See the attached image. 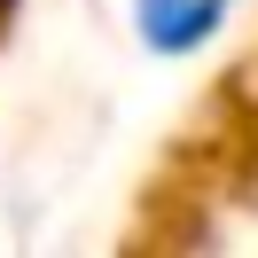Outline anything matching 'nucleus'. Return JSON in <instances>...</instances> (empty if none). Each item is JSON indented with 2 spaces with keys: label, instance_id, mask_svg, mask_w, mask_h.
I'll use <instances>...</instances> for the list:
<instances>
[{
  "label": "nucleus",
  "instance_id": "obj_1",
  "mask_svg": "<svg viewBox=\"0 0 258 258\" xmlns=\"http://www.w3.org/2000/svg\"><path fill=\"white\" fill-rule=\"evenodd\" d=\"M227 8L235 0H133V32L149 55H196L227 24Z\"/></svg>",
  "mask_w": 258,
  "mask_h": 258
}]
</instances>
